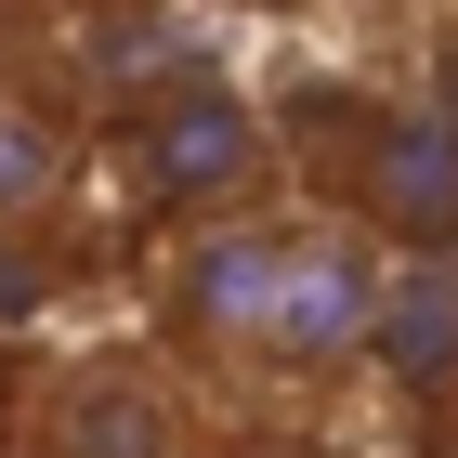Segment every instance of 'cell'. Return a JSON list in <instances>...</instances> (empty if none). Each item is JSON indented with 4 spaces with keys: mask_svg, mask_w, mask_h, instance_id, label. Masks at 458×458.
<instances>
[{
    "mask_svg": "<svg viewBox=\"0 0 458 458\" xmlns=\"http://www.w3.org/2000/svg\"><path fill=\"white\" fill-rule=\"evenodd\" d=\"M288 262H301V223H236V236H197L171 276V327L183 341H223V353H262L288 301Z\"/></svg>",
    "mask_w": 458,
    "mask_h": 458,
    "instance_id": "1",
    "label": "cell"
},
{
    "mask_svg": "<svg viewBox=\"0 0 458 458\" xmlns=\"http://www.w3.org/2000/svg\"><path fill=\"white\" fill-rule=\"evenodd\" d=\"M353 183L393 249H458V118H380Z\"/></svg>",
    "mask_w": 458,
    "mask_h": 458,
    "instance_id": "2",
    "label": "cell"
},
{
    "mask_svg": "<svg viewBox=\"0 0 458 458\" xmlns=\"http://www.w3.org/2000/svg\"><path fill=\"white\" fill-rule=\"evenodd\" d=\"M249 171H262V118L236 92H157V118H144V183L157 197H236Z\"/></svg>",
    "mask_w": 458,
    "mask_h": 458,
    "instance_id": "3",
    "label": "cell"
},
{
    "mask_svg": "<svg viewBox=\"0 0 458 458\" xmlns=\"http://www.w3.org/2000/svg\"><path fill=\"white\" fill-rule=\"evenodd\" d=\"M406 393H445L458 380V262H380V301H367V341Z\"/></svg>",
    "mask_w": 458,
    "mask_h": 458,
    "instance_id": "4",
    "label": "cell"
},
{
    "mask_svg": "<svg viewBox=\"0 0 458 458\" xmlns=\"http://www.w3.org/2000/svg\"><path fill=\"white\" fill-rule=\"evenodd\" d=\"M53 458H171V406L144 380H79L53 420Z\"/></svg>",
    "mask_w": 458,
    "mask_h": 458,
    "instance_id": "5",
    "label": "cell"
},
{
    "mask_svg": "<svg viewBox=\"0 0 458 458\" xmlns=\"http://www.w3.org/2000/svg\"><path fill=\"white\" fill-rule=\"evenodd\" d=\"M106 79H118V92H183V53H171V27L118 13V27H106Z\"/></svg>",
    "mask_w": 458,
    "mask_h": 458,
    "instance_id": "6",
    "label": "cell"
},
{
    "mask_svg": "<svg viewBox=\"0 0 458 458\" xmlns=\"http://www.w3.org/2000/svg\"><path fill=\"white\" fill-rule=\"evenodd\" d=\"M39 183H53V131H39V118H13V106H0V210H27Z\"/></svg>",
    "mask_w": 458,
    "mask_h": 458,
    "instance_id": "7",
    "label": "cell"
}]
</instances>
